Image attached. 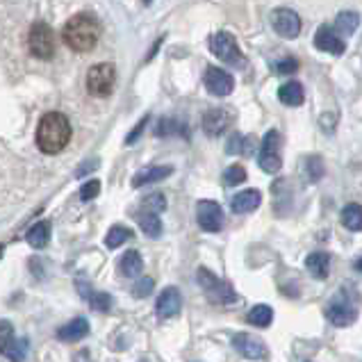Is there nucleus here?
I'll use <instances>...</instances> for the list:
<instances>
[{"label":"nucleus","instance_id":"1","mask_svg":"<svg viewBox=\"0 0 362 362\" xmlns=\"http://www.w3.org/2000/svg\"><path fill=\"white\" fill-rule=\"evenodd\" d=\"M71 141V123L62 112H48L41 117L37 128V146L41 153L55 155L66 148Z\"/></svg>","mask_w":362,"mask_h":362},{"label":"nucleus","instance_id":"2","mask_svg":"<svg viewBox=\"0 0 362 362\" xmlns=\"http://www.w3.org/2000/svg\"><path fill=\"white\" fill-rule=\"evenodd\" d=\"M98 37H100V25L91 14L74 16L64 25V30H62L64 44L71 50H76V53H87V50H91L98 44Z\"/></svg>","mask_w":362,"mask_h":362},{"label":"nucleus","instance_id":"3","mask_svg":"<svg viewBox=\"0 0 362 362\" xmlns=\"http://www.w3.org/2000/svg\"><path fill=\"white\" fill-rule=\"evenodd\" d=\"M196 281L203 287V292L208 294V298L216 305H230L237 301V292L235 287L228 283V281H221L219 276L212 274L210 269L201 267L199 272H196Z\"/></svg>","mask_w":362,"mask_h":362},{"label":"nucleus","instance_id":"4","mask_svg":"<svg viewBox=\"0 0 362 362\" xmlns=\"http://www.w3.org/2000/svg\"><path fill=\"white\" fill-rule=\"evenodd\" d=\"M281 148H283L281 132H278V130H269L262 137L260 153H257V164H260L262 171H267V173H278V171H281V167H283Z\"/></svg>","mask_w":362,"mask_h":362},{"label":"nucleus","instance_id":"5","mask_svg":"<svg viewBox=\"0 0 362 362\" xmlns=\"http://www.w3.org/2000/svg\"><path fill=\"white\" fill-rule=\"evenodd\" d=\"M210 50L219 57L226 64H230L235 69H244L246 66V57L237 46V41L230 33H214L210 37Z\"/></svg>","mask_w":362,"mask_h":362},{"label":"nucleus","instance_id":"6","mask_svg":"<svg viewBox=\"0 0 362 362\" xmlns=\"http://www.w3.org/2000/svg\"><path fill=\"white\" fill-rule=\"evenodd\" d=\"M117 82V71L112 64H96L87 74V91L96 98H105L112 94Z\"/></svg>","mask_w":362,"mask_h":362},{"label":"nucleus","instance_id":"7","mask_svg":"<svg viewBox=\"0 0 362 362\" xmlns=\"http://www.w3.org/2000/svg\"><path fill=\"white\" fill-rule=\"evenodd\" d=\"M28 48L30 53L39 59H50L55 55V37H53V30H50L46 23H35L30 28V35H28Z\"/></svg>","mask_w":362,"mask_h":362},{"label":"nucleus","instance_id":"8","mask_svg":"<svg viewBox=\"0 0 362 362\" xmlns=\"http://www.w3.org/2000/svg\"><path fill=\"white\" fill-rule=\"evenodd\" d=\"M196 221L205 233H219L223 228V210L214 201H199L196 205Z\"/></svg>","mask_w":362,"mask_h":362},{"label":"nucleus","instance_id":"9","mask_svg":"<svg viewBox=\"0 0 362 362\" xmlns=\"http://www.w3.org/2000/svg\"><path fill=\"white\" fill-rule=\"evenodd\" d=\"M269 18H272V28L276 30V35H281L283 39H296L298 33H301V18L292 9L278 7Z\"/></svg>","mask_w":362,"mask_h":362},{"label":"nucleus","instance_id":"10","mask_svg":"<svg viewBox=\"0 0 362 362\" xmlns=\"http://www.w3.org/2000/svg\"><path fill=\"white\" fill-rule=\"evenodd\" d=\"M233 349L248 360H264L269 356V349L262 339L248 333H237L233 337Z\"/></svg>","mask_w":362,"mask_h":362},{"label":"nucleus","instance_id":"11","mask_svg":"<svg viewBox=\"0 0 362 362\" xmlns=\"http://www.w3.org/2000/svg\"><path fill=\"white\" fill-rule=\"evenodd\" d=\"M203 82H205V89H208L212 96H228V94H233V89H235L233 76L228 74V71L216 69V66H210L208 71H205V80Z\"/></svg>","mask_w":362,"mask_h":362},{"label":"nucleus","instance_id":"12","mask_svg":"<svg viewBox=\"0 0 362 362\" xmlns=\"http://www.w3.org/2000/svg\"><path fill=\"white\" fill-rule=\"evenodd\" d=\"M182 310V294L178 287H167L162 289V294L155 301V313L160 319H171L175 315H180Z\"/></svg>","mask_w":362,"mask_h":362},{"label":"nucleus","instance_id":"13","mask_svg":"<svg viewBox=\"0 0 362 362\" xmlns=\"http://www.w3.org/2000/svg\"><path fill=\"white\" fill-rule=\"evenodd\" d=\"M233 123V112L226 107H216V110H208L203 117V130L208 137H219L226 130L230 128Z\"/></svg>","mask_w":362,"mask_h":362},{"label":"nucleus","instance_id":"14","mask_svg":"<svg viewBox=\"0 0 362 362\" xmlns=\"http://www.w3.org/2000/svg\"><path fill=\"white\" fill-rule=\"evenodd\" d=\"M315 46L319 50H324V53H330V55H344V50H346L344 39L339 37L333 28H328V25H322V28L317 30Z\"/></svg>","mask_w":362,"mask_h":362},{"label":"nucleus","instance_id":"15","mask_svg":"<svg viewBox=\"0 0 362 362\" xmlns=\"http://www.w3.org/2000/svg\"><path fill=\"white\" fill-rule=\"evenodd\" d=\"M326 317H328V322L333 326L344 328V326H351L358 319V310H356V305H351L346 301H337V303L328 305Z\"/></svg>","mask_w":362,"mask_h":362},{"label":"nucleus","instance_id":"16","mask_svg":"<svg viewBox=\"0 0 362 362\" xmlns=\"http://www.w3.org/2000/svg\"><path fill=\"white\" fill-rule=\"evenodd\" d=\"M87 335H89V322L85 317H76V319H71L69 324L57 328V337L62 342H80V339H85Z\"/></svg>","mask_w":362,"mask_h":362},{"label":"nucleus","instance_id":"17","mask_svg":"<svg viewBox=\"0 0 362 362\" xmlns=\"http://www.w3.org/2000/svg\"><path fill=\"white\" fill-rule=\"evenodd\" d=\"M262 203V194L257 189H246V192H240L235 196V199L230 201V210L235 214H248L260 208Z\"/></svg>","mask_w":362,"mask_h":362},{"label":"nucleus","instance_id":"18","mask_svg":"<svg viewBox=\"0 0 362 362\" xmlns=\"http://www.w3.org/2000/svg\"><path fill=\"white\" fill-rule=\"evenodd\" d=\"M173 173V167H146L132 175V187H144V185H151V182H160L164 178H169Z\"/></svg>","mask_w":362,"mask_h":362},{"label":"nucleus","instance_id":"19","mask_svg":"<svg viewBox=\"0 0 362 362\" xmlns=\"http://www.w3.org/2000/svg\"><path fill=\"white\" fill-rule=\"evenodd\" d=\"M278 100L287 107H298L303 105L305 100V91L301 82H285V85L278 89Z\"/></svg>","mask_w":362,"mask_h":362},{"label":"nucleus","instance_id":"20","mask_svg":"<svg viewBox=\"0 0 362 362\" xmlns=\"http://www.w3.org/2000/svg\"><path fill=\"white\" fill-rule=\"evenodd\" d=\"M305 269L317 278V281H326L328 274H330V255L322 253V251L310 253L305 257Z\"/></svg>","mask_w":362,"mask_h":362},{"label":"nucleus","instance_id":"21","mask_svg":"<svg viewBox=\"0 0 362 362\" xmlns=\"http://www.w3.org/2000/svg\"><path fill=\"white\" fill-rule=\"evenodd\" d=\"M144 272V257L139 255V251H126L119 260V274L126 278H134Z\"/></svg>","mask_w":362,"mask_h":362},{"label":"nucleus","instance_id":"22","mask_svg":"<svg viewBox=\"0 0 362 362\" xmlns=\"http://www.w3.org/2000/svg\"><path fill=\"white\" fill-rule=\"evenodd\" d=\"M253 148H255V137H253V134L235 132V134H230L228 144H226V153H228V155H235V153L253 155Z\"/></svg>","mask_w":362,"mask_h":362},{"label":"nucleus","instance_id":"23","mask_svg":"<svg viewBox=\"0 0 362 362\" xmlns=\"http://www.w3.org/2000/svg\"><path fill=\"white\" fill-rule=\"evenodd\" d=\"M3 356L9 362H23L28 356V339L25 337H9L3 342Z\"/></svg>","mask_w":362,"mask_h":362},{"label":"nucleus","instance_id":"24","mask_svg":"<svg viewBox=\"0 0 362 362\" xmlns=\"http://www.w3.org/2000/svg\"><path fill=\"white\" fill-rule=\"evenodd\" d=\"M25 240L33 248H44L48 244V240H50V223L48 221H37L33 228L28 230Z\"/></svg>","mask_w":362,"mask_h":362},{"label":"nucleus","instance_id":"25","mask_svg":"<svg viewBox=\"0 0 362 362\" xmlns=\"http://www.w3.org/2000/svg\"><path fill=\"white\" fill-rule=\"evenodd\" d=\"M339 216H342V223H344L346 230H351V233H360L362 230V205L349 203Z\"/></svg>","mask_w":362,"mask_h":362},{"label":"nucleus","instance_id":"26","mask_svg":"<svg viewBox=\"0 0 362 362\" xmlns=\"http://www.w3.org/2000/svg\"><path fill=\"white\" fill-rule=\"evenodd\" d=\"M324 173H326V167L319 155H310V158L303 162V175L308 182H319L324 178Z\"/></svg>","mask_w":362,"mask_h":362},{"label":"nucleus","instance_id":"27","mask_svg":"<svg viewBox=\"0 0 362 362\" xmlns=\"http://www.w3.org/2000/svg\"><path fill=\"white\" fill-rule=\"evenodd\" d=\"M246 322L251 326H257V328H267L272 326L274 322V310L269 305H255L251 313L246 315Z\"/></svg>","mask_w":362,"mask_h":362},{"label":"nucleus","instance_id":"28","mask_svg":"<svg viewBox=\"0 0 362 362\" xmlns=\"http://www.w3.org/2000/svg\"><path fill=\"white\" fill-rule=\"evenodd\" d=\"M358 25H360V14H356V12H342L337 16V21H335V33L337 35H344V37H349V35H354L356 30H358Z\"/></svg>","mask_w":362,"mask_h":362},{"label":"nucleus","instance_id":"29","mask_svg":"<svg viewBox=\"0 0 362 362\" xmlns=\"http://www.w3.org/2000/svg\"><path fill=\"white\" fill-rule=\"evenodd\" d=\"M139 228L144 235H148L151 240H155V237H160L162 235V221H160V216L158 214H153V212H144L139 214Z\"/></svg>","mask_w":362,"mask_h":362},{"label":"nucleus","instance_id":"30","mask_svg":"<svg viewBox=\"0 0 362 362\" xmlns=\"http://www.w3.org/2000/svg\"><path fill=\"white\" fill-rule=\"evenodd\" d=\"M134 233L128 228V226H112L110 233L105 235V246L107 248H119L121 244H126L128 240H132Z\"/></svg>","mask_w":362,"mask_h":362},{"label":"nucleus","instance_id":"31","mask_svg":"<svg viewBox=\"0 0 362 362\" xmlns=\"http://www.w3.org/2000/svg\"><path fill=\"white\" fill-rule=\"evenodd\" d=\"M87 303L91 310H96V313H110L112 305H115V298H112V294H107V292H91Z\"/></svg>","mask_w":362,"mask_h":362},{"label":"nucleus","instance_id":"32","mask_svg":"<svg viewBox=\"0 0 362 362\" xmlns=\"http://www.w3.org/2000/svg\"><path fill=\"white\" fill-rule=\"evenodd\" d=\"M223 185L226 187H233V185H242L246 180V169L240 167V164H233V167H228L223 171Z\"/></svg>","mask_w":362,"mask_h":362},{"label":"nucleus","instance_id":"33","mask_svg":"<svg viewBox=\"0 0 362 362\" xmlns=\"http://www.w3.org/2000/svg\"><path fill=\"white\" fill-rule=\"evenodd\" d=\"M153 289H155V281L151 276H144L132 285V296L134 298H146V296L153 294Z\"/></svg>","mask_w":362,"mask_h":362},{"label":"nucleus","instance_id":"34","mask_svg":"<svg viewBox=\"0 0 362 362\" xmlns=\"http://www.w3.org/2000/svg\"><path fill=\"white\" fill-rule=\"evenodd\" d=\"M144 210L146 212H153V214H160L167 210V199H164V194H151L144 199Z\"/></svg>","mask_w":362,"mask_h":362},{"label":"nucleus","instance_id":"35","mask_svg":"<svg viewBox=\"0 0 362 362\" xmlns=\"http://www.w3.org/2000/svg\"><path fill=\"white\" fill-rule=\"evenodd\" d=\"M155 134L158 137H169V134H180V123L173 119H162L155 128Z\"/></svg>","mask_w":362,"mask_h":362},{"label":"nucleus","instance_id":"36","mask_svg":"<svg viewBox=\"0 0 362 362\" xmlns=\"http://www.w3.org/2000/svg\"><path fill=\"white\" fill-rule=\"evenodd\" d=\"M98 194H100V182H98V180H87V182L80 187V199H82V201L96 199Z\"/></svg>","mask_w":362,"mask_h":362},{"label":"nucleus","instance_id":"37","mask_svg":"<svg viewBox=\"0 0 362 362\" xmlns=\"http://www.w3.org/2000/svg\"><path fill=\"white\" fill-rule=\"evenodd\" d=\"M276 69V74H281V76H287V74H294V71L298 69V62L294 57H287V59H281V62H276L274 64Z\"/></svg>","mask_w":362,"mask_h":362},{"label":"nucleus","instance_id":"38","mask_svg":"<svg viewBox=\"0 0 362 362\" xmlns=\"http://www.w3.org/2000/svg\"><path fill=\"white\" fill-rule=\"evenodd\" d=\"M335 123H337V115H335V112H326V115H322V119H319V126H322L324 132H333L335 130Z\"/></svg>","mask_w":362,"mask_h":362},{"label":"nucleus","instance_id":"39","mask_svg":"<svg viewBox=\"0 0 362 362\" xmlns=\"http://www.w3.org/2000/svg\"><path fill=\"white\" fill-rule=\"evenodd\" d=\"M148 115L146 117H144V119H139V123H137V126H134V130L128 134V137H126V144H128V146H130V144H134V141H137L139 139V134L144 132V128H146V123H148Z\"/></svg>","mask_w":362,"mask_h":362},{"label":"nucleus","instance_id":"40","mask_svg":"<svg viewBox=\"0 0 362 362\" xmlns=\"http://www.w3.org/2000/svg\"><path fill=\"white\" fill-rule=\"evenodd\" d=\"M98 158H94V160H91V162H85V164H82V169H78L76 171V175H78V178H82V175H85L87 171H94V169H98Z\"/></svg>","mask_w":362,"mask_h":362},{"label":"nucleus","instance_id":"41","mask_svg":"<svg viewBox=\"0 0 362 362\" xmlns=\"http://www.w3.org/2000/svg\"><path fill=\"white\" fill-rule=\"evenodd\" d=\"M74 362H94V356L89 354V349H80L74 356Z\"/></svg>","mask_w":362,"mask_h":362},{"label":"nucleus","instance_id":"42","mask_svg":"<svg viewBox=\"0 0 362 362\" xmlns=\"http://www.w3.org/2000/svg\"><path fill=\"white\" fill-rule=\"evenodd\" d=\"M9 337H14L12 335V324H9L7 319H3V342H7Z\"/></svg>","mask_w":362,"mask_h":362},{"label":"nucleus","instance_id":"43","mask_svg":"<svg viewBox=\"0 0 362 362\" xmlns=\"http://www.w3.org/2000/svg\"><path fill=\"white\" fill-rule=\"evenodd\" d=\"M356 269H358V272H362V257H360V260L356 262Z\"/></svg>","mask_w":362,"mask_h":362},{"label":"nucleus","instance_id":"44","mask_svg":"<svg viewBox=\"0 0 362 362\" xmlns=\"http://www.w3.org/2000/svg\"><path fill=\"white\" fill-rule=\"evenodd\" d=\"M141 3H144V5H151V3H153V0H141Z\"/></svg>","mask_w":362,"mask_h":362}]
</instances>
